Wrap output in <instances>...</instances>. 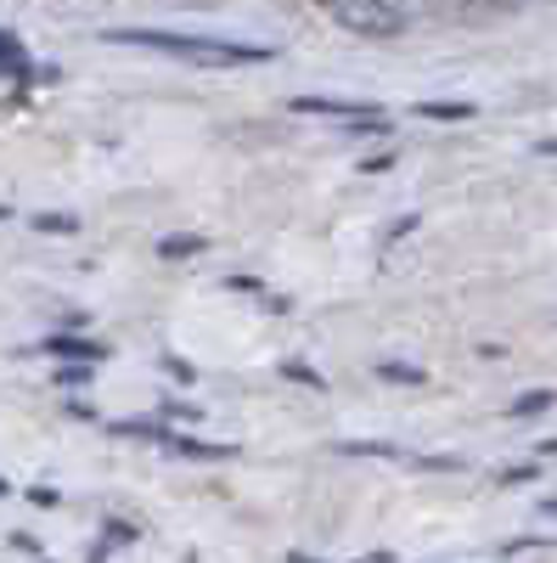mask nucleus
<instances>
[{"mask_svg":"<svg viewBox=\"0 0 557 563\" xmlns=\"http://www.w3.org/2000/svg\"><path fill=\"white\" fill-rule=\"evenodd\" d=\"M97 378V366H57V389H85Z\"/></svg>","mask_w":557,"mask_h":563,"instance_id":"obj_17","label":"nucleus"},{"mask_svg":"<svg viewBox=\"0 0 557 563\" xmlns=\"http://www.w3.org/2000/svg\"><path fill=\"white\" fill-rule=\"evenodd\" d=\"M389 164H394V147H389V153H371V158L360 164V175H383Z\"/></svg>","mask_w":557,"mask_h":563,"instance_id":"obj_23","label":"nucleus"},{"mask_svg":"<svg viewBox=\"0 0 557 563\" xmlns=\"http://www.w3.org/2000/svg\"><path fill=\"white\" fill-rule=\"evenodd\" d=\"M378 378L383 384H400V389H423L428 372L423 366H405V361H378Z\"/></svg>","mask_w":557,"mask_h":563,"instance_id":"obj_9","label":"nucleus"},{"mask_svg":"<svg viewBox=\"0 0 557 563\" xmlns=\"http://www.w3.org/2000/svg\"><path fill=\"white\" fill-rule=\"evenodd\" d=\"M535 153H541V158H557V135H546V141H535Z\"/></svg>","mask_w":557,"mask_h":563,"instance_id":"obj_29","label":"nucleus"},{"mask_svg":"<svg viewBox=\"0 0 557 563\" xmlns=\"http://www.w3.org/2000/svg\"><path fill=\"white\" fill-rule=\"evenodd\" d=\"M164 372H169L175 384H186V389L198 384V366H192V361H180V355H164Z\"/></svg>","mask_w":557,"mask_h":563,"instance_id":"obj_19","label":"nucleus"},{"mask_svg":"<svg viewBox=\"0 0 557 563\" xmlns=\"http://www.w3.org/2000/svg\"><path fill=\"white\" fill-rule=\"evenodd\" d=\"M108 434H119V440H147V445H169V429L158 417H119V422H108Z\"/></svg>","mask_w":557,"mask_h":563,"instance_id":"obj_6","label":"nucleus"},{"mask_svg":"<svg viewBox=\"0 0 557 563\" xmlns=\"http://www.w3.org/2000/svg\"><path fill=\"white\" fill-rule=\"evenodd\" d=\"M288 563H327V558H310V552H288Z\"/></svg>","mask_w":557,"mask_h":563,"instance_id":"obj_30","label":"nucleus"},{"mask_svg":"<svg viewBox=\"0 0 557 563\" xmlns=\"http://www.w3.org/2000/svg\"><path fill=\"white\" fill-rule=\"evenodd\" d=\"M0 220H12V209H7V203H0Z\"/></svg>","mask_w":557,"mask_h":563,"instance_id":"obj_33","label":"nucleus"},{"mask_svg":"<svg viewBox=\"0 0 557 563\" xmlns=\"http://www.w3.org/2000/svg\"><path fill=\"white\" fill-rule=\"evenodd\" d=\"M293 113H315V119L360 124V119H378L383 108H366V102H338V97H293Z\"/></svg>","mask_w":557,"mask_h":563,"instance_id":"obj_4","label":"nucleus"},{"mask_svg":"<svg viewBox=\"0 0 557 563\" xmlns=\"http://www.w3.org/2000/svg\"><path fill=\"white\" fill-rule=\"evenodd\" d=\"M535 479H541V462H513L495 474V485H535Z\"/></svg>","mask_w":557,"mask_h":563,"instance_id":"obj_16","label":"nucleus"},{"mask_svg":"<svg viewBox=\"0 0 557 563\" xmlns=\"http://www.w3.org/2000/svg\"><path fill=\"white\" fill-rule=\"evenodd\" d=\"M203 406L198 400H164V422H198Z\"/></svg>","mask_w":557,"mask_h":563,"instance_id":"obj_18","label":"nucleus"},{"mask_svg":"<svg viewBox=\"0 0 557 563\" xmlns=\"http://www.w3.org/2000/svg\"><path fill=\"white\" fill-rule=\"evenodd\" d=\"M164 451H175L186 462H231V456H237V445H214V440H198V434H169Z\"/></svg>","mask_w":557,"mask_h":563,"instance_id":"obj_5","label":"nucleus"},{"mask_svg":"<svg viewBox=\"0 0 557 563\" xmlns=\"http://www.w3.org/2000/svg\"><path fill=\"white\" fill-rule=\"evenodd\" d=\"M225 288H231V294H259V299H265V282H259V276H225Z\"/></svg>","mask_w":557,"mask_h":563,"instance_id":"obj_22","label":"nucleus"},{"mask_svg":"<svg viewBox=\"0 0 557 563\" xmlns=\"http://www.w3.org/2000/svg\"><path fill=\"white\" fill-rule=\"evenodd\" d=\"M282 378H288V384H299V389H315V395L327 389V378H321L315 366H304V361H282Z\"/></svg>","mask_w":557,"mask_h":563,"instance_id":"obj_12","label":"nucleus"},{"mask_svg":"<svg viewBox=\"0 0 557 563\" xmlns=\"http://www.w3.org/2000/svg\"><path fill=\"white\" fill-rule=\"evenodd\" d=\"M23 496H29L34 507H63V490H52V485H29Z\"/></svg>","mask_w":557,"mask_h":563,"instance_id":"obj_21","label":"nucleus"},{"mask_svg":"<svg viewBox=\"0 0 557 563\" xmlns=\"http://www.w3.org/2000/svg\"><path fill=\"white\" fill-rule=\"evenodd\" d=\"M102 536H108V541H102L108 552H113V547H135V541H142V525H130V519H108V525H102Z\"/></svg>","mask_w":557,"mask_h":563,"instance_id":"obj_14","label":"nucleus"},{"mask_svg":"<svg viewBox=\"0 0 557 563\" xmlns=\"http://www.w3.org/2000/svg\"><path fill=\"white\" fill-rule=\"evenodd\" d=\"M40 355H57L63 366H102L108 361V344L102 339H85V333H45Z\"/></svg>","mask_w":557,"mask_h":563,"instance_id":"obj_3","label":"nucleus"},{"mask_svg":"<svg viewBox=\"0 0 557 563\" xmlns=\"http://www.w3.org/2000/svg\"><path fill=\"white\" fill-rule=\"evenodd\" d=\"M68 417L74 422H97V406H90V400H68Z\"/></svg>","mask_w":557,"mask_h":563,"instance_id":"obj_25","label":"nucleus"},{"mask_svg":"<svg viewBox=\"0 0 557 563\" xmlns=\"http://www.w3.org/2000/svg\"><path fill=\"white\" fill-rule=\"evenodd\" d=\"M416 113H423V119H434V124H468L479 108H474V102H423Z\"/></svg>","mask_w":557,"mask_h":563,"instance_id":"obj_10","label":"nucleus"},{"mask_svg":"<svg viewBox=\"0 0 557 563\" xmlns=\"http://www.w3.org/2000/svg\"><path fill=\"white\" fill-rule=\"evenodd\" d=\"M203 249H209V238H198V231H175V238L158 243V260H169V265L175 260H198Z\"/></svg>","mask_w":557,"mask_h":563,"instance_id":"obj_7","label":"nucleus"},{"mask_svg":"<svg viewBox=\"0 0 557 563\" xmlns=\"http://www.w3.org/2000/svg\"><path fill=\"white\" fill-rule=\"evenodd\" d=\"M0 496H12V485H7V479H0Z\"/></svg>","mask_w":557,"mask_h":563,"instance_id":"obj_34","label":"nucleus"},{"mask_svg":"<svg viewBox=\"0 0 557 563\" xmlns=\"http://www.w3.org/2000/svg\"><path fill=\"white\" fill-rule=\"evenodd\" d=\"M338 451H344V456H394V462L405 456V451H400V445H389V440H344Z\"/></svg>","mask_w":557,"mask_h":563,"instance_id":"obj_13","label":"nucleus"},{"mask_svg":"<svg viewBox=\"0 0 557 563\" xmlns=\"http://www.w3.org/2000/svg\"><path fill=\"white\" fill-rule=\"evenodd\" d=\"M360 563H394L389 552H371V558H360Z\"/></svg>","mask_w":557,"mask_h":563,"instance_id":"obj_32","label":"nucleus"},{"mask_svg":"<svg viewBox=\"0 0 557 563\" xmlns=\"http://www.w3.org/2000/svg\"><path fill=\"white\" fill-rule=\"evenodd\" d=\"M102 40L113 45H147V52H169L186 63H209V68H231V63H270V45H237V40H209V34H164V29H108Z\"/></svg>","mask_w":557,"mask_h":563,"instance_id":"obj_1","label":"nucleus"},{"mask_svg":"<svg viewBox=\"0 0 557 563\" xmlns=\"http://www.w3.org/2000/svg\"><path fill=\"white\" fill-rule=\"evenodd\" d=\"M265 310H276V316H288V310H293V299H288V294H265Z\"/></svg>","mask_w":557,"mask_h":563,"instance_id":"obj_26","label":"nucleus"},{"mask_svg":"<svg viewBox=\"0 0 557 563\" xmlns=\"http://www.w3.org/2000/svg\"><path fill=\"white\" fill-rule=\"evenodd\" d=\"M29 225L40 231V238H74V231H79V220H74V214H52V209H45V214H34Z\"/></svg>","mask_w":557,"mask_h":563,"instance_id":"obj_11","label":"nucleus"},{"mask_svg":"<svg viewBox=\"0 0 557 563\" xmlns=\"http://www.w3.org/2000/svg\"><path fill=\"white\" fill-rule=\"evenodd\" d=\"M12 547H18V552H29V558H40V541H34V536H12Z\"/></svg>","mask_w":557,"mask_h":563,"instance_id":"obj_28","label":"nucleus"},{"mask_svg":"<svg viewBox=\"0 0 557 563\" xmlns=\"http://www.w3.org/2000/svg\"><path fill=\"white\" fill-rule=\"evenodd\" d=\"M541 547H552V536H519V541L501 547V558H524V552H541Z\"/></svg>","mask_w":557,"mask_h":563,"instance_id":"obj_20","label":"nucleus"},{"mask_svg":"<svg viewBox=\"0 0 557 563\" xmlns=\"http://www.w3.org/2000/svg\"><path fill=\"white\" fill-rule=\"evenodd\" d=\"M535 462H557V434H552V440H541V445H535Z\"/></svg>","mask_w":557,"mask_h":563,"instance_id":"obj_27","label":"nucleus"},{"mask_svg":"<svg viewBox=\"0 0 557 563\" xmlns=\"http://www.w3.org/2000/svg\"><path fill=\"white\" fill-rule=\"evenodd\" d=\"M552 406H557V395H552V389H524V395H519L513 406H506V417H519V422H530V417H546Z\"/></svg>","mask_w":557,"mask_h":563,"instance_id":"obj_8","label":"nucleus"},{"mask_svg":"<svg viewBox=\"0 0 557 563\" xmlns=\"http://www.w3.org/2000/svg\"><path fill=\"white\" fill-rule=\"evenodd\" d=\"M541 512H546V519H557V496H546V501H541Z\"/></svg>","mask_w":557,"mask_h":563,"instance_id":"obj_31","label":"nucleus"},{"mask_svg":"<svg viewBox=\"0 0 557 563\" xmlns=\"http://www.w3.org/2000/svg\"><path fill=\"white\" fill-rule=\"evenodd\" d=\"M411 231H416V214H400V220L389 225V243H400V238H411Z\"/></svg>","mask_w":557,"mask_h":563,"instance_id":"obj_24","label":"nucleus"},{"mask_svg":"<svg viewBox=\"0 0 557 563\" xmlns=\"http://www.w3.org/2000/svg\"><path fill=\"white\" fill-rule=\"evenodd\" d=\"M0 68H7V74L29 68V57H23V40H18L12 29H0Z\"/></svg>","mask_w":557,"mask_h":563,"instance_id":"obj_15","label":"nucleus"},{"mask_svg":"<svg viewBox=\"0 0 557 563\" xmlns=\"http://www.w3.org/2000/svg\"><path fill=\"white\" fill-rule=\"evenodd\" d=\"M333 18L366 40H394L411 29V12L405 7H383V0H366V7H333Z\"/></svg>","mask_w":557,"mask_h":563,"instance_id":"obj_2","label":"nucleus"}]
</instances>
